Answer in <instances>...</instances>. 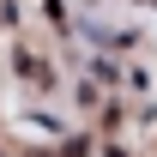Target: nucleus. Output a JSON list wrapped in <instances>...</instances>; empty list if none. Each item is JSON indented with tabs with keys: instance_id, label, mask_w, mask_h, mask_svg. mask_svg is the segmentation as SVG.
Here are the masks:
<instances>
[]
</instances>
